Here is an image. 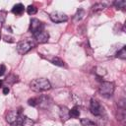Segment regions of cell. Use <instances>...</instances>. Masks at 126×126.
Wrapping results in <instances>:
<instances>
[{
    "instance_id": "obj_1",
    "label": "cell",
    "mask_w": 126,
    "mask_h": 126,
    "mask_svg": "<svg viewBox=\"0 0 126 126\" xmlns=\"http://www.w3.org/2000/svg\"><path fill=\"white\" fill-rule=\"evenodd\" d=\"M30 88L36 93H40V92H45L50 90L51 85L49 83V81L45 78H37V79H33L31 83H30Z\"/></svg>"
},
{
    "instance_id": "obj_2",
    "label": "cell",
    "mask_w": 126,
    "mask_h": 126,
    "mask_svg": "<svg viewBox=\"0 0 126 126\" xmlns=\"http://www.w3.org/2000/svg\"><path fill=\"white\" fill-rule=\"evenodd\" d=\"M22 115L23 113L21 110H10L6 114V121L11 126H21Z\"/></svg>"
},
{
    "instance_id": "obj_3",
    "label": "cell",
    "mask_w": 126,
    "mask_h": 126,
    "mask_svg": "<svg viewBox=\"0 0 126 126\" xmlns=\"http://www.w3.org/2000/svg\"><path fill=\"white\" fill-rule=\"evenodd\" d=\"M35 46V43L31 40V39H25V40H21L20 42L17 43V51L19 54L24 55L26 53H28L32 48H33Z\"/></svg>"
},
{
    "instance_id": "obj_4",
    "label": "cell",
    "mask_w": 126,
    "mask_h": 126,
    "mask_svg": "<svg viewBox=\"0 0 126 126\" xmlns=\"http://www.w3.org/2000/svg\"><path fill=\"white\" fill-rule=\"evenodd\" d=\"M115 85L112 82H102L99 85L98 92L103 96H111L114 93Z\"/></svg>"
},
{
    "instance_id": "obj_5",
    "label": "cell",
    "mask_w": 126,
    "mask_h": 126,
    "mask_svg": "<svg viewBox=\"0 0 126 126\" xmlns=\"http://www.w3.org/2000/svg\"><path fill=\"white\" fill-rule=\"evenodd\" d=\"M44 28H45V25L40 20L35 19V18H33V19L31 20L30 31H31V32L33 35L36 34V33H38V32H42V31H44Z\"/></svg>"
},
{
    "instance_id": "obj_6",
    "label": "cell",
    "mask_w": 126,
    "mask_h": 126,
    "mask_svg": "<svg viewBox=\"0 0 126 126\" xmlns=\"http://www.w3.org/2000/svg\"><path fill=\"white\" fill-rule=\"evenodd\" d=\"M49 18L53 23H56V24L66 22L68 20V16L65 13H62V12H59V11H54V12L50 13Z\"/></svg>"
},
{
    "instance_id": "obj_7",
    "label": "cell",
    "mask_w": 126,
    "mask_h": 126,
    "mask_svg": "<svg viewBox=\"0 0 126 126\" xmlns=\"http://www.w3.org/2000/svg\"><path fill=\"white\" fill-rule=\"evenodd\" d=\"M101 105L100 103L95 99V98H92L91 99V102H90V110L92 112V114L95 115V116H98L101 114Z\"/></svg>"
},
{
    "instance_id": "obj_8",
    "label": "cell",
    "mask_w": 126,
    "mask_h": 126,
    "mask_svg": "<svg viewBox=\"0 0 126 126\" xmlns=\"http://www.w3.org/2000/svg\"><path fill=\"white\" fill-rule=\"evenodd\" d=\"M33 36H34V39H35L38 43H45V42H47L48 39H49V33H48L47 32H45V31H42V32H40L34 34Z\"/></svg>"
},
{
    "instance_id": "obj_9",
    "label": "cell",
    "mask_w": 126,
    "mask_h": 126,
    "mask_svg": "<svg viewBox=\"0 0 126 126\" xmlns=\"http://www.w3.org/2000/svg\"><path fill=\"white\" fill-rule=\"evenodd\" d=\"M59 115L63 121H67L70 118L69 115V109L66 106H60L59 107Z\"/></svg>"
},
{
    "instance_id": "obj_10",
    "label": "cell",
    "mask_w": 126,
    "mask_h": 126,
    "mask_svg": "<svg viewBox=\"0 0 126 126\" xmlns=\"http://www.w3.org/2000/svg\"><path fill=\"white\" fill-rule=\"evenodd\" d=\"M24 11H25V6L22 3H18L16 5H14L12 8V13L15 15H18V16L22 15L24 13Z\"/></svg>"
},
{
    "instance_id": "obj_11",
    "label": "cell",
    "mask_w": 126,
    "mask_h": 126,
    "mask_svg": "<svg viewBox=\"0 0 126 126\" xmlns=\"http://www.w3.org/2000/svg\"><path fill=\"white\" fill-rule=\"evenodd\" d=\"M34 121L28 117L27 115H22V121H21V126H33Z\"/></svg>"
},
{
    "instance_id": "obj_12",
    "label": "cell",
    "mask_w": 126,
    "mask_h": 126,
    "mask_svg": "<svg viewBox=\"0 0 126 126\" xmlns=\"http://www.w3.org/2000/svg\"><path fill=\"white\" fill-rule=\"evenodd\" d=\"M50 62H51L53 65H56V66H59V67H63V66L65 65L64 61H63L60 57H58V56H53V57L50 59Z\"/></svg>"
},
{
    "instance_id": "obj_13",
    "label": "cell",
    "mask_w": 126,
    "mask_h": 126,
    "mask_svg": "<svg viewBox=\"0 0 126 126\" xmlns=\"http://www.w3.org/2000/svg\"><path fill=\"white\" fill-rule=\"evenodd\" d=\"M69 115H70V118H79L80 116V109L78 106H74L73 108L69 109Z\"/></svg>"
},
{
    "instance_id": "obj_14",
    "label": "cell",
    "mask_w": 126,
    "mask_h": 126,
    "mask_svg": "<svg viewBox=\"0 0 126 126\" xmlns=\"http://www.w3.org/2000/svg\"><path fill=\"white\" fill-rule=\"evenodd\" d=\"M18 82V76L15 74H10L6 79H5V83H8L10 85H13L15 83Z\"/></svg>"
},
{
    "instance_id": "obj_15",
    "label": "cell",
    "mask_w": 126,
    "mask_h": 126,
    "mask_svg": "<svg viewBox=\"0 0 126 126\" xmlns=\"http://www.w3.org/2000/svg\"><path fill=\"white\" fill-rule=\"evenodd\" d=\"M125 107H118V114H117V118L119 121H121L122 123H124L125 121Z\"/></svg>"
},
{
    "instance_id": "obj_16",
    "label": "cell",
    "mask_w": 126,
    "mask_h": 126,
    "mask_svg": "<svg viewBox=\"0 0 126 126\" xmlns=\"http://www.w3.org/2000/svg\"><path fill=\"white\" fill-rule=\"evenodd\" d=\"M115 56L117 58H119V59H122V60L126 59V48H125V46H123L120 50H118Z\"/></svg>"
},
{
    "instance_id": "obj_17",
    "label": "cell",
    "mask_w": 126,
    "mask_h": 126,
    "mask_svg": "<svg viewBox=\"0 0 126 126\" xmlns=\"http://www.w3.org/2000/svg\"><path fill=\"white\" fill-rule=\"evenodd\" d=\"M84 16H85V10L84 9H78V11L75 14L74 18H75L76 21H80V20H82L84 18Z\"/></svg>"
},
{
    "instance_id": "obj_18",
    "label": "cell",
    "mask_w": 126,
    "mask_h": 126,
    "mask_svg": "<svg viewBox=\"0 0 126 126\" xmlns=\"http://www.w3.org/2000/svg\"><path fill=\"white\" fill-rule=\"evenodd\" d=\"M80 122H81V125L82 126H95L94 123L92 120L88 119V118H82L80 120Z\"/></svg>"
},
{
    "instance_id": "obj_19",
    "label": "cell",
    "mask_w": 126,
    "mask_h": 126,
    "mask_svg": "<svg viewBox=\"0 0 126 126\" xmlns=\"http://www.w3.org/2000/svg\"><path fill=\"white\" fill-rule=\"evenodd\" d=\"M113 5L117 8V9H123L126 6V2L123 0H116L113 2Z\"/></svg>"
},
{
    "instance_id": "obj_20",
    "label": "cell",
    "mask_w": 126,
    "mask_h": 126,
    "mask_svg": "<svg viewBox=\"0 0 126 126\" xmlns=\"http://www.w3.org/2000/svg\"><path fill=\"white\" fill-rule=\"evenodd\" d=\"M39 103V98L38 97H32L28 100V104L31 105V106H37Z\"/></svg>"
},
{
    "instance_id": "obj_21",
    "label": "cell",
    "mask_w": 126,
    "mask_h": 126,
    "mask_svg": "<svg viewBox=\"0 0 126 126\" xmlns=\"http://www.w3.org/2000/svg\"><path fill=\"white\" fill-rule=\"evenodd\" d=\"M27 12L29 15H34L37 13V8L34 5H29L27 8Z\"/></svg>"
},
{
    "instance_id": "obj_22",
    "label": "cell",
    "mask_w": 126,
    "mask_h": 126,
    "mask_svg": "<svg viewBox=\"0 0 126 126\" xmlns=\"http://www.w3.org/2000/svg\"><path fill=\"white\" fill-rule=\"evenodd\" d=\"M106 73H107L106 70H105L104 68H102V67H96V68H95V74H96L97 76H99V77L105 76Z\"/></svg>"
},
{
    "instance_id": "obj_23",
    "label": "cell",
    "mask_w": 126,
    "mask_h": 126,
    "mask_svg": "<svg viewBox=\"0 0 126 126\" xmlns=\"http://www.w3.org/2000/svg\"><path fill=\"white\" fill-rule=\"evenodd\" d=\"M105 8V5L103 4V3H96V4H94V6H93V11H94V12H96V11H101V10H103Z\"/></svg>"
},
{
    "instance_id": "obj_24",
    "label": "cell",
    "mask_w": 126,
    "mask_h": 126,
    "mask_svg": "<svg viewBox=\"0 0 126 126\" xmlns=\"http://www.w3.org/2000/svg\"><path fill=\"white\" fill-rule=\"evenodd\" d=\"M6 16H7V13L5 11H0V28L2 27V25L4 24L5 20H6Z\"/></svg>"
},
{
    "instance_id": "obj_25",
    "label": "cell",
    "mask_w": 126,
    "mask_h": 126,
    "mask_svg": "<svg viewBox=\"0 0 126 126\" xmlns=\"http://www.w3.org/2000/svg\"><path fill=\"white\" fill-rule=\"evenodd\" d=\"M6 71V66L4 64H0V76H3Z\"/></svg>"
},
{
    "instance_id": "obj_26",
    "label": "cell",
    "mask_w": 126,
    "mask_h": 126,
    "mask_svg": "<svg viewBox=\"0 0 126 126\" xmlns=\"http://www.w3.org/2000/svg\"><path fill=\"white\" fill-rule=\"evenodd\" d=\"M13 39H14L13 37H9V36H7V35L4 36V40H5V41H8V42H14Z\"/></svg>"
},
{
    "instance_id": "obj_27",
    "label": "cell",
    "mask_w": 126,
    "mask_h": 126,
    "mask_svg": "<svg viewBox=\"0 0 126 126\" xmlns=\"http://www.w3.org/2000/svg\"><path fill=\"white\" fill-rule=\"evenodd\" d=\"M9 92H10V90H9V88H8V87L3 88V94H9Z\"/></svg>"
},
{
    "instance_id": "obj_28",
    "label": "cell",
    "mask_w": 126,
    "mask_h": 126,
    "mask_svg": "<svg viewBox=\"0 0 126 126\" xmlns=\"http://www.w3.org/2000/svg\"><path fill=\"white\" fill-rule=\"evenodd\" d=\"M2 85H3V81H2V80H0V88L2 87Z\"/></svg>"
},
{
    "instance_id": "obj_29",
    "label": "cell",
    "mask_w": 126,
    "mask_h": 126,
    "mask_svg": "<svg viewBox=\"0 0 126 126\" xmlns=\"http://www.w3.org/2000/svg\"><path fill=\"white\" fill-rule=\"evenodd\" d=\"M0 38H1V31H0Z\"/></svg>"
}]
</instances>
